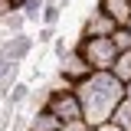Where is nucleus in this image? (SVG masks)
<instances>
[{
	"instance_id": "obj_1",
	"label": "nucleus",
	"mask_w": 131,
	"mask_h": 131,
	"mask_svg": "<svg viewBox=\"0 0 131 131\" xmlns=\"http://www.w3.org/2000/svg\"><path fill=\"white\" fill-rule=\"evenodd\" d=\"M75 98H79V108H82V121L89 128H98L112 118L115 105L125 98V85L115 79L112 72H92L85 82H79L75 89Z\"/></svg>"
},
{
	"instance_id": "obj_2",
	"label": "nucleus",
	"mask_w": 131,
	"mask_h": 131,
	"mask_svg": "<svg viewBox=\"0 0 131 131\" xmlns=\"http://www.w3.org/2000/svg\"><path fill=\"white\" fill-rule=\"evenodd\" d=\"M72 49H75L82 59L89 62L92 72H108L112 62H115V56H118L108 36H105V39H85V36H79V43H75Z\"/></svg>"
},
{
	"instance_id": "obj_3",
	"label": "nucleus",
	"mask_w": 131,
	"mask_h": 131,
	"mask_svg": "<svg viewBox=\"0 0 131 131\" xmlns=\"http://www.w3.org/2000/svg\"><path fill=\"white\" fill-rule=\"evenodd\" d=\"M43 112H49L56 121H59V125L82 118V108H79V98H75V92H49L46 105H43Z\"/></svg>"
},
{
	"instance_id": "obj_4",
	"label": "nucleus",
	"mask_w": 131,
	"mask_h": 131,
	"mask_svg": "<svg viewBox=\"0 0 131 131\" xmlns=\"http://www.w3.org/2000/svg\"><path fill=\"white\" fill-rule=\"evenodd\" d=\"M59 75H62V79L69 82L72 89H75L79 82H85L89 75H92V69H89V62H85V59H82L79 52L72 49V52H69L66 59H59Z\"/></svg>"
},
{
	"instance_id": "obj_5",
	"label": "nucleus",
	"mask_w": 131,
	"mask_h": 131,
	"mask_svg": "<svg viewBox=\"0 0 131 131\" xmlns=\"http://www.w3.org/2000/svg\"><path fill=\"white\" fill-rule=\"evenodd\" d=\"M33 46H36V39H33V36H26V33H16V36H7V39H3L0 52H3L7 59H13V62H23V59L33 52Z\"/></svg>"
},
{
	"instance_id": "obj_6",
	"label": "nucleus",
	"mask_w": 131,
	"mask_h": 131,
	"mask_svg": "<svg viewBox=\"0 0 131 131\" xmlns=\"http://www.w3.org/2000/svg\"><path fill=\"white\" fill-rule=\"evenodd\" d=\"M112 30H115V23L102 13V10L89 13L85 23H82V36H85V39H105V36H112Z\"/></svg>"
},
{
	"instance_id": "obj_7",
	"label": "nucleus",
	"mask_w": 131,
	"mask_h": 131,
	"mask_svg": "<svg viewBox=\"0 0 131 131\" xmlns=\"http://www.w3.org/2000/svg\"><path fill=\"white\" fill-rule=\"evenodd\" d=\"M95 10H102L115 26H125V23L131 20V3H128V0H98Z\"/></svg>"
},
{
	"instance_id": "obj_8",
	"label": "nucleus",
	"mask_w": 131,
	"mask_h": 131,
	"mask_svg": "<svg viewBox=\"0 0 131 131\" xmlns=\"http://www.w3.org/2000/svg\"><path fill=\"white\" fill-rule=\"evenodd\" d=\"M59 128H62V125H59L49 112H43V108L26 118V131H59Z\"/></svg>"
},
{
	"instance_id": "obj_9",
	"label": "nucleus",
	"mask_w": 131,
	"mask_h": 131,
	"mask_svg": "<svg viewBox=\"0 0 131 131\" xmlns=\"http://www.w3.org/2000/svg\"><path fill=\"white\" fill-rule=\"evenodd\" d=\"M108 72H112L121 85H128V82H131V49L115 56V62H112V69H108Z\"/></svg>"
},
{
	"instance_id": "obj_10",
	"label": "nucleus",
	"mask_w": 131,
	"mask_h": 131,
	"mask_svg": "<svg viewBox=\"0 0 131 131\" xmlns=\"http://www.w3.org/2000/svg\"><path fill=\"white\" fill-rule=\"evenodd\" d=\"M30 92H33V89L26 85V82H13V85L3 92V98H7V108H10V112H13V108H20V105L30 98Z\"/></svg>"
},
{
	"instance_id": "obj_11",
	"label": "nucleus",
	"mask_w": 131,
	"mask_h": 131,
	"mask_svg": "<svg viewBox=\"0 0 131 131\" xmlns=\"http://www.w3.org/2000/svg\"><path fill=\"white\" fill-rule=\"evenodd\" d=\"M66 3H69V0H46V3H43V16H39V26H56Z\"/></svg>"
},
{
	"instance_id": "obj_12",
	"label": "nucleus",
	"mask_w": 131,
	"mask_h": 131,
	"mask_svg": "<svg viewBox=\"0 0 131 131\" xmlns=\"http://www.w3.org/2000/svg\"><path fill=\"white\" fill-rule=\"evenodd\" d=\"M16 72H20V62L7 59V56L0 52V89H3V92H7L13 82H20V79H16Z\"/></svg>"
},
{
	"instance_id": "obj_13",
	"label": "nucleus",
	"mask_w": 131,
	"mask_h": 131,
	"mask_svg": "<svg viewBox=\"0 0 131 131\" xmlns=\"http://www.w3.org/2000/svg\"><path fill=\"white\" fill-rule=\"evenodd\" d=\"M108 121H112V125H118L121 131H131V102H125V98H121V102L115 105V112H112V118H108Z\"/></svg>"
},
{
	"instance_id": "obj_14",
	"label": "nucleus",
	"mask_w": 131,
	"mask_h": 131,
	"mask_svg": "<svg viewBox=\"0 0 131 131\" xmlns=\"http://www.w3.org/2000/svg\"><path fill=\"white\" fill-rule=\"evenodd\" d=\"M43 3L46 0H23V7H20V13L26 23H36L39 26V16H43Z\"/></svg>"
},
{
	"instance_id": "obj_15",
	"label": "nucleus",
	"mask_w": 131,
	"mask_h": 131,
	"mask_svg": "<svg viewBox=\"0 0 131 131\" xmlns=\"http://www.w3.org/2000/svg\"><path fill=\"white\" fill-rule=\"evenodd\" d=\"M108 39H112L115 52H128V49H131V33H128V26H115Z\"/></svg>"
},
{
	"instance_id": "obj_16",
	"label": "nucleus",
	"mask_w": 131,
	"mask_h": 131,
	"mask_svg": "<svg viewBox=\"0 0 131 131\" xmlns=\"http://www.w3.org/2000/svg\"><path fill=\"white\" fill-rule=\"evenodd\" d=\"M0 26L10 33V36H16V33H23V26H26V20H23V13L20 10H13V13H7L3 20H0Z\"/></svg>"
},
{
	"instance_id": "obj_17",
	"label": "nucleus",
	"mask_w": 131,
	"mask_h": 131,
	"mask_svg": "<svg viewBox=\"0 0 131 131\" xmlns=\"http://www.w3.org/2000/svg\"><path fill=\"white\" fill-rule=\"evenodd\" d=\"M69 52H72V46L66 43V36H62V39H56V59H66Z\"/></svg>"
},
{
	"instance_id": "obj_18",
	"label": "nucleus",
	"mask_w": 131,
	"mask_h": 131,
	"mask_svg": "<svg viewBox=\"0 0 131 131\" xmlns=\"http://www.w3.org/2000/svg\"><path fill=\"white\" fill-rule=\"evenodd\" d=\"M59 131H89V125H85L82 118H75V121H66V125H62Z\"/></svg>"
},
{
	"instance_id": "obj_19",
	"label": "nucleus",
	"mask_w": 131,
	"mask_h": 131,
	"mask_svg": "<svg viewBox=\"0 0 131 131\" xmlns=\"http://www.w3.org/2000/svg\"><path fill=\"white\" fill-rule=\"evenodd\" d=\"M39 43H49V39H56V26H39V36H36Z\"/></svg>"
},
{
	"instance_id": "obj_20",
	"label": "nucleus",
	"mask_w": 131,
	"mask_h": 131,
	"mask_svg": "<svg viewBox=\"0 0 131 131\" xmlns=\"http://www.w3.org/2000/svg\"><path fill=\"white\" fill-rule=\"evenodd\" d=\"M13 10H16V7L10 3V0H0V20H3L7 13H13Z\"/></svg>"
},
{
	"instance_id": "obj_21",
	"label": "nucleus",
	"mask_w": 131,
	"mask_h": 131,
	"mask_svg": "<svg viewBox=\"0 0 131 131\" xmlns=\"http://www.w3.org/2000/svg\"><path fill=\"white\" fill-rule=\"evenodd\" d=\"M95 131H121V128H118V125H112V121H105V125H98Z\"/></svg>"
},
{
	"instance_id": "obj_22",
	"label": "nucleus",
	"mask_w": 131,
	"mask_h": 131,
	"mask_svg": "<svg viewBox=\"0 0 131 131\" xmlns=\"http://www.w3.org/2000/svg\"><path fill=\"white\" fill-rule=\"evenodd\" d=\"M125 102H131V82L125 85Z\"/></svg>"
},
{
	"instance_id": "obj_23",
	"label": "nucleus",
	"mask_w": 131,
	"mask_h": 131,
	"mask_svg": "<svg viewBox=\"0 0 131 131\" xmlns=\"http://www.w3.org/2000/svg\"><path fill=\"white\" fill-rule=\"evenodd\" d=\"M10 3H13V7H16V10H20V7H23V0H10Z\"/></svg>"
},
{
	"instance_id": "obj_24",
	"label": "nucleus",
	"mask_w": 131,
	"mask_h": 131,
	"mask_svg": "<svg viewBox=\"0 0 131 131\" xmlns=\"http://www.w3.org/2000/svg\"><path fill=\"white\" fill-rule=\"evenodd\" d=\"M125 26H128V33H131V20H128V23H125Z\"/></svg>"
},
{
	"instance_id": "obj_25",
	"label": "nucleus",
	"mask_w": 131,
	"mask_h": 131,
	"mask_svg": "<svg viewBox=\"0 0 131 131\" xmlns=\"http://www.w3.org/2000/svg\"><path fill=\"white\" fill-rule=\"evenodd\" d=\"M89 131H95V128H89Z\"/></svg>"
},
{
	"instance_id": "obj_26",
	"label": "nucleus",
	"mask_w": 131,
	"mask_h": 131,
	"mask_svg": "<svg viewBox=\"0 0 131 131\" xmlns=\"http://www.w3.org/2000/svg\"><path fill=\"white\" fill-rule=\"evenodd\" d=\"M128 3H131V0H128Z\"/></svg>"
}]
</instances>
